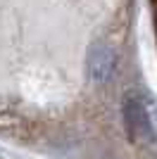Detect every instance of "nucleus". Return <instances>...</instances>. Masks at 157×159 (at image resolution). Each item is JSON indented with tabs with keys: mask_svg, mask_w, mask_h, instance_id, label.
Listing matches in <instances>:
<instances>
[{
	"mask_svg": "<svg viewBox=\"0 0 157 159\" xmlns=\"http://www.w3.org/2000/svg\"><path fill=\"white\" fill-rule=\"evenodd\" d=\"M124 126L131 140L136 143H152L157 140V119H152V109L143 93H129L124 98Z\"/></svg>",
	"mask_w": 157,
	"mask_h": 159,
	"instance_id": "nucleus-1",
	"label": "nucleus"
},
{
	"mask_svg": "<svg viewBox=\"0 0 157 159\" xmlns=\"http://www.w3.org/2000/svg\"><path fill=\"white\" fill-rule=\"evenodd\" d=\"M117 66V55L107 43H93L88 50V71L95 83H107Z\"/></svg>",
	"mask_w": 157,
	"mask_h": 159,
	"instance_id": "nucleus-2",
	"label": "nucleus"
}]
</instances>
